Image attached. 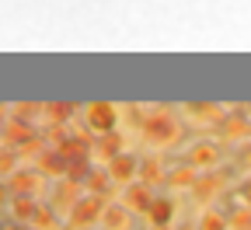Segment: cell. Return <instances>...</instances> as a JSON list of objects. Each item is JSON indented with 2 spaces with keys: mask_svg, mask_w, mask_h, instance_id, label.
<instances>
[{
  "mask_svg": "<svg viewBox=\"0 0 251 230\" xmlns=\"http://www.w3.org/2000/svg\"><path fill=\"white\" fill-rule=\"evenodd\" d=\"M175 133H178V126H175L171 115H153V119L147 122V136H150L153 143H168V140H175Z\"/></svg>",
  "mask_w": 251,
  "mask_h": 230,
  "instance_id": "cell-1",
  "label": "cell"
},
{
  "mask_svg": "<svg viewBox=\"0 0 251 230\" xmlns=\"http://www.w3.org/2000/svg\"><path fill=\"white\" fill-rule=\"evenodd\" d=\"M87 122L98 129V133H112V126H115V108L112 105H94L87 112Z\"/></svg>",
  "mask_w": 251,
  "mask_h": 230,
  "instance_id": "cell-2",
  "label": "cell"
},
{
  "mask_svg": "<svg viewBox=\"0 0 251 230\" xmlns=\"http://www.w3.org/2000/svg\"><path fill=\"white\" fill-rule=\"evenodd\" d=\"M216 157H220L216 143H196L188 150V164H192V168H209V164H216Z\"/></svg>",
  "mask_w": 251,
  "mask_h": 230,
  "instance_id": "cell-3",
  "label": "cell"
},
{
  "mask_svg": "<svg viewBox=\"0 0 251 230\" xmlns=\"http://www.w3.org/2000/svg\"><path fill=\"white\" fill-rule=\"evenodd\" d=\"M147 213H150V220H153L157 227H168V220H171V213H175V203H171V199H153Z\"/></svg>",
  "mask_w": 251,
  "mask_h": 230,
  "instance_id": "cell-4",
  "label": "cell"
},
{
  "mask_svg": "<svg viewBox=\"0 0 251 230\" xmlns=\"http://www.w3.org/2000/svg\"><path fill=\"white\" fill-rule=\"evenodd\" d=\"M220 185H224V175H216V171H213V175L196 178V185H192V188H196V192L202 195V199H206V195H216V192H220Z\"/></svg>",
  "mask_w": 251,
  "mask_h": 230,
  "instance_id": "cell-5",
  "label": "cell"
},
{
  "mask_svg": "<svg viewBox=\"0 0 251 230\" xmlns=\"http://www.w3.org/2000/svg\"><path fill=\"white\" fill-rule=\"evenodd\" d=\"M98 213H101V203H98V199H80V206L74 209V220H77V223H91Z\"/></svg>",
  "mask_w": 251,
  "mask_h": 230,
  "instance_id": "cell-6",
  "label": "cell"
},
{
  "mask_svg": "<svg viewBox=\"0 0 251 230\" xmlns=\"http://www.w3.org/2000/svg\"><path fill=\"white\" fill-rule=\"evenodd\" d=\"M224 133H227V136H248V133H251V122H248L244 115H227V119H224Z\"/></svg>",
  "mask_w": 251,
  "mask_h": 230,
  "instance_id": "cell-7",
  "label": "cell"
},
{
  "mask_svg": "<svg viewBox=\"0 0 251 230\" xmlns=\"http://www.w3.org/2000/svg\"><path fill=\"white\" fill-rule=\"evenodd\" d=\"M133 175H136V160L133 157H115L112 160V178L126 181V178H133Z\"/></svg>",
  "mask_w": 251,
  "mask_h": 230,
  "instance_id": "cell-8",
  "label": "cell"
},
{
  "mask_svg": "<svg viewBox=\"0 0 251 230\" xmlns=\"http://www.w3.org/2000/svg\"><path fill=\"white\" fill-rule=\"evenodd\" d=\"M150 195H147V188L143 185H136V188H129V192H126V206H129V209H150Z\"/></svg>",
  "mask_w": 251,
  "mask_h": 230,
  "instance_id": "cell-9",
  "label": "cell"
},
{
  "mask_svg": "<svg viewBox=\"0 0 251 230\" xmlns=\"http://www.w3.org/2000/svg\"><path fill=\"white\" fill-rule=\"evenodd\" d=\"M168 181H171L175 188H192V185H196V168H192V164H188V168H175Z\"/></svg>",
  "mask_w": 251,
  "mask_h": 230,
  "instance_id": "cell-10",
  "label": "cell"
},
{
  "mask_svg": "<svg viewBox=\"0 0 251 230\" xmlns=\"http://www.w3.org/2000/svg\"><path fill=\"white\" fill-rule=\"evenodd\" d=\"M199 230H227V220L220 216V213H202V220H199Z\"/></svg>",
  "mask_w": 251,
  "mask_h": 230,
  "instance_id": "cell-11",
  "label": "cell"
},
{
  "mask_svg": "<svg viewBox=\"0 0 251 230\" xmlns=\"http://www.w3.org/2000/svg\"><path fill=\"white\" fill-rule=\"evenodd\" d=\"M119 147H122L119 136H105L101 147H98V153H101V157H119Z\"/></svg>",
  "mask_w": 251,
  "mask_h": 230,
  "instance_id": "cell-12",
  "label": "cell"
},
{
  "mask_svg": "<svg viewBox=\"0 0 251 230\" xmlns=\"http://www.w3.org/2000/svg\"><path fill=\"white\" fill-rule=\"evenodd\" d=\"M230 227H234V230H251V206H248V209H237V213L230 216Z\"/></svg>",
  "mask_w": 251,
  "mask_h": 230,
  "instance_id": "cell-13",
  "label": "cell"
},
{
  "mask_svg": "<svg viewBox=\"0 0 251 230\" xmlns=\"http://www.w3.org/2000/svg\"><path fill=\"white\" fill-rule=\"evenodd\" d=\"M122 223L129 227V216H126L119 206H112V209H108V227H112V230H122Z\"/></svg>",
  "mask_w": 251,
  "mask_h": 230,
  "instance_id": "cell-14",
  "label": "cell"
},
{
  "mask_svg": "<svg viewBox=\"0 0 251 230\" xmlns=\"http://www.w3.org/2000/svg\"><path fill=\"white\" fill-rule=\"evenodd\" d=\"M140 175H143V181H157V178H161V164H157V160H147L143 168H140Z\"/></svg>",
  "mask_w": 251,
  "mask_h": 230,
  "instance_id": "cell-15",
  "label": "cell"
},
{
  "mask_svg": "<svg viewBox=\"0 0 251 230\" xmlns=\"http://www.w3.org/2000/svg\"><path fill=\"white\" fill-rule=\"evenodd\" d=\"M188 112H192V115H209V119H213V115H220V112H216V105H188Z\"/></svg>",
  "mask_w": 251,
  "mask_h": 230,
  "instance_id": "cell-16",
  "label": "cell"
},
{
  "mask_svg": "<svg viewBox=\"0 0 251 230\" xmlns=\"http://www.w3.org/2000/svg\"><path fill=\"white\" fill-rule=\"evenodd\" d=\"M237 195H241V199H244V203L251 206V178H244V181L237 185Z\"/></svg>",
  "mask_w": 251,
  "mask_h": 230,
  "instance_id": "cell-17",
  "label": "cell"
},
{
  "mask_svg": "<svg viewBox=\"0 0 251 230\" xmlns=\"http://www.w3.org/2000/svg\"><path fill=\"white\" fill-rule=\"evenodd\" d=\"M237 160L244 164V168H251V143H244V147L237 150Z\"/></svg>",
  "mask_w": 251,
  "mask_h": 230,
  "instance_id": "cell-18",
  "label": "cell"
},
{
  "mask_svg": "<svg viewBox=\"0 0 251 230\" xmlns=\"http://www.w3.org/2000/svg\"><path fill=\"white\" fill-rule=\"evenodd\" d=\"M18 213H21V216H28V213H31V203H28V199H21V203H18Z\"/></svg>",
  "mask_w": 251,
  "mask_h": 230,
  "instance_id": "cell-19",
  "label": "cell"
},
{
  "mask_svg": "<svg viewBox=\"0 0 251 230\" xmlns=\"http://www.w3.org/2000/svg\"><path fill=\"white\" fill-rule=\"evenodd\" d=\"M157 230H164V227H157Z\"/></svg>",
  "mask_w": 251,
  "mask_h": 230,
  "instance_id": "cell-20",
  "label": "cell"
}]
</instances>
